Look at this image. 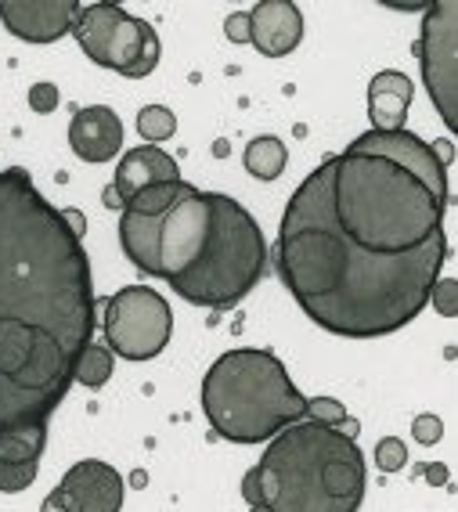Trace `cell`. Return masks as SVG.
I'll return each mask as SVG.
<instances>
[{"instance_id": "6da1fadb", "label": "cell", "mask_w": 458, "mask_h": 512, "mask_svg": "<svg viewBox=\"0 0 458 512\" xmlns=\"http://www.w3.org/2000/svg\"><path fill=\"white\" fill-rule=\"evenodd\" d=\"M448 199L368 152L321 159L278 228V275L303 314L332 336L379 339L430 303Z\"/></svg>"}, {"instance_id": "7a4b0ae2", "label": "cell", "mask_w": 458, "mask_h": 512, "mask_svg": "<svg viewBox=\"0 0 458 512\" xmlns=\"http://www.w3.org/2000/svg\"><path fill=\"white\" fill-rule=\"evenodd\" d=\"M87 343L91 256L26 170H0V430L47 422Z\"/></svg>"}, {"instance_id": "3957f363", "label": "cell", "mask_w": 458, "mask_h": 512, "mask_svg": "<svg viewBox=\"0 0 458 512\" xmlns=\"http://www.w3.org/2000/svg\"><path fill=\"white\" fill-rule=\"evenodd\" d=\"M365 455L343 426L303 419L285 426L242 476V498L271 512H358Z\"/></svg>"}, {"instance_id": "277c9868", "label": "cell", "mask_w": 458, "mask_h": 512, "mask_svg": "<svg viewBox=\"0 0 458 512\" xmlns=\"http://www.w3.org/2000/svg\"><path fill=\"white\" fill-rule=\"evenodd\" d=\"M303 397L271 350H228L202 379V412L231 444H264L285 426L307 419Z\"/></svg>"}, {"instance_id": "5b68a950", "label": "cell", "mask_w": 458, "mask_h": 512, "mask_svg": "<svg viewBox=\"0 0 458 512\" xmlns=\"http://www.w3.org/2000/svg\"><path fill=\"white\" fill-rule=\"evenodd\" d=\"M210 199V231L195 264L170 278L177 296L195 307L228 311L246 300L267 271V242L253 213L231 195L206 192Z\"/></svg>"}, {"instance_id": "8992f818", "label": "cell", "mask_w": 458, "mask_h": 512, "mask_svg": "<svg viewBox=\"0 0 458 512\" xmlns=\"http://www.w3.org/2000/svg\"><path fill=\"white\" fill-rule=\"evenodd\" d=\"M76 44L83 47V55L91 58L101 69H116L127 80H145L148 73H156L159 65V37L148 22L134 19L120 4H91L80 8L73 22Z\"/></svg>"}, {"instance_id": "52a82bcc", "label": "cell", "mask_w": 458, "mask_h": 512, "mask_svg": "<svg viewBox=\"0 0 458 512\" xmlns=\"http://www.w3.org/2000/svg\"><path fill=\"white\" fill-rule=\"evenodd\" d=\"M170 332H174L170 303L148 285H130L105 307V343L123 361L159 357L170 343Z\"/></svg>"}, {"instance_id": "ba28073f", "label": "cell", "mask_w": 458, "mask_h": 512, "mask_svg": "<svg viewBox=\"0 0 458 512\" xmlns=\"http://www.w3.org/2000/svg\"><path fill=\"white\" fill-rule=\"evenodd\" d=\"M415 51L426 94L448 130H458V0H440L426 8Z\"/></svg>"}, {"instance_id": "9c48e42d", "label": "cell", "mask_w": 458, "mask_h": 512, "mask_svg": "<svg viewBox=\"0 0 458 512\" xmlns=\"http://www.w3.org/2000/svg\"><path fill=\"white\" fill-rule=\"evenodd\" d=\"M210 231V199L199 188H184L181 199L159 213V278H177L195 264Z\"/></svg>"}, {"instance_id": "30bf717a", "label": "cell", "mask_w": 458, "mask_h": 512, "mask_svg": "<svg viewBox=\"0 0 458 512\" xmlns=\"http://www.w3.org/2000/svg\"><path fill=\"white\" fill-rule=\"evenodd\" d=\"M350 148L354 152H368V156L390 159V163H397L412 177H419L437 199H448V159L437 156V148L426 145L412 130H390V134L365 130L361 138L350 141Z\"/></svg>"}, {"instance_id": "8fae6325", "label": "cell", "mask_w": 458, "mask_h": 512, "mask_svg": "<svg viewBox=\"0 0 458 512\" xmlns=\"http://www.w3.org/2000/svg\"><path fill=\"white\" fill-rule=\"evenodd\" d=\"M55 491L69 512H120L127 484L109 462L83 458L62 476V484Z\"/></svg>"}, {"instance_id": "7c38bea8", "label": "cell", "mask_w": 458, "mask_h": 512, "mask_svg": "<svg viewBox=\"0 0 458 512\" xmlns=\"http://www.w3.org/2000/svg\"><path fill=\"white\" fill-rule=\"evenodd\" d=\"M80 15L76 0H0L4 26L26 44H55L65 33H73Z\"/></svg>"}, {"instance_id": "4fadbf2b", "label": "cell", "mask_w": 458, "mask_h": 512, "mask_svg": "<svg viewBox=\"0 0 458 512\" xmlns=\"http://www.w3.org/2000/svg\"><path fill=\"white\" fill-rule=\"evenodd\" d=\"M249 19V44L264 58L293 55L303 40V11L293 0H260Z\"/></svg>"}, {"instance_id": "5bb4252c", "label": "cell", "mask_w": 458, "mask_h": 512, "mask_svg": "<svg viewBox=\"0 0 458 512\" xmlns=\"http://www.w3.org/2000/svg\"><path fill=\"white\" fill-rule=\"evenodd\" d=\"M69 148L83 163H112L123 148V123L109 105H87L69 123Z\"/></svg>"}, {"instance_id": "9a60e30c", "label": "cell", "mask_w": 458, "mask_h": 512, "mask_svg": "<svg viewBox=\"0 0 458 512\" xmlns=\"http://www.w3.org/2000/svg\"><path fill=\"white\" fill-rule=\"evenodd\" d=\"M181 181V170H177V159L166 156L159 145H138L123 152L120 166H116V181H112V192L120 195V202L127 206L130 199L145 188H156V184Z\"/></svg>"}, {"instance_id": "2e32d148", "label": "cell", "mask_w": 458, "mask_h": 512, "mask_svg": "<svg viewBox=\"0 0 458 512\" xmlns=\"http://www.w3.org/2000/svg\"><path fill=\"white\" fill-rule=\"evenodd\" d=\"M415 98V83L408 80L397 69H383V73L372 76L368 83V119H372V130H404V119L412 109Z\"/></svg>"}, {"instance_id": "e0dca14e", "label": "cell", "mask_w": 458, "mask_h": 512, "mask_svg": "<svg viewBox=\"0 0 458 512\" xmlns=\"http://www.w3.org/2000/svg\"><path fill=\"white\" fill-rule=\"evenodd\" d=\"M120 242L130 264L145 271L148 278H159V217L123 210L120 217Z\"/></svg>"}, {"instance_id": "ac0fdd59", "label": "cell", "mask_w": 458, "mask_h": 512, "mask_svg": "<svg viewBox=\"0 0 458 512\" xmlns=\"http://www.w3.org/2000/svg\"><path fill=\"white\" fill-rule=\"evenodd\" d=\"M47 448V422L0 430V462H40Z\"/></svg>"}, {"instance_id": "d6986e66", "label": "cell", "mask_w": 458, "mask_h": 512, "mask_svg": "<svg viewBox=\"0 0 458 512\" xmlns=\"http://www.w3.org/2000/svg\"><path fill=\"white\" fill-rule=\"evenodd\" d=\"M242 163H246V170L257 181H275V177H282L285 163H289V152H285V145L275 134H264V138L249 141Z\"/></svg>"}, {"instance_id": "ffe728a7", "label": "cell", "mask_w": 458, "mask_h": 512, "mask_svg": "<svg viewBox=\"0 0 458 512\" xmlns=\"http://www.w3.org/2000/svg\"><path fill=\"white\" fill-rule=\"evenodd\" d=\"M112 368H116V361H112V350L101 347V343H87L80 354V361H76V372H73V383L87 386V390H101V386L112 379Z\"/></svg>"}, {"instance_id": "44dd1931", "label": "cell", "mask_w": 458, "mask_h": 512, "mask_svg": "<svg viewBox=\"0 0 458 512\" xmlns=\"http://www.w3.org/2000/svg\"><path fill=\"white\" fill-rule=\"evenodd\" d=\"M184 188H188V181L156 184V188H145V192L134 195V199H130L127 206H123V210H130V213H145V217H159V213H166L177 199H181Z\"/></svg>"}, {"instance_id": "7402d4cb", "label": "cell", "mask_w": 458, "mask_h": 512, "mask_svg": "<svg viewBox=\"0 0 458 512\" xmlns=\"http://www.w3.org/2000/svg\"><path fill=\"white\" fill-rule=\"evenodd\" d=\"M138 134L145 141H166L177 134V116L166 105H145V109L138 112Z\"/></svg>"}, {"instance_id": "603a6c76", "label": "cell", "mask_w": 458, "mask_h": 512, "mask_svg": "<svg viewBox=\"0 0 458 512\" xmlns=\"http://www.w3.org/2000/svg\"><path fill=\"white\" fill-rule=\"evenodd\" d=\"M40 473V462H0V491L19 494L26 491Z\"/></svg>"}, {"instance_id": "cb8c5ba5", "label": "cell", "mask_w": 458, "mask_h": 512, "mask_svg": "<svg viewBox=\"0 0 458 512\" xmlns=\"http://www.w3.org/2000/svg\"><path fill=\"white\" fill-rule=\"evenodd\" d=\"M404 462H408V444H404L401 437H383L376 444V466L383 469V473H397V469H404Z\"/></svg>"}, {"instance_id": "d4e9b609", "label": "cell", "mask_w": 458, "mask_h": 512, "mask_svg": "<svg viewBox=\"0 0 458 512\" xmlns=\"http://www.w3.org/2000/svg\"><path fill=\"white\" fill-rule=\"evenodd\" d=\"M58 101H62V94H58L55 83H33L29 87V105H33V112H40V116H47V112L58 109Z\"/></svg>"}, {"instance_id": "484cf974", "label": "cell", "mask_w": 458, "mask_h": 512, "mask_svg": "<svg viewBox=\"0 0 458 512\" xmlns=\"http://www.w3.org/2000/svg\"><path fill=\"white\" fill-rule=\"evenodd\" d=\"M430 300L437 303V311L444 314V318H455V282H451V278H444V282L433 285Z\"/></svg>"}, {"instance_id": "4316f807", "label": "cell", "mask_w": 458, "mask_h": 512, "mask_svg": "<svg viewBox=\"0 0 458 512\" xmlns=\"http://www.w3.org/2000/svg\"><path fill=\"white\" fill-rule=\"evenodd\" d=\"M440 437H444V426H440L437 415H419L415 419V440L419 444H437Z\"/></svg>"}, {"instance_id": "83f0119b", "label": "cell", "mask_w": 458, "mask_h": 512, "mask_svg": "<svg viewBox=\"0 0 458 512\" xmlns=\"http://www.w3.org/2000/svg\"><path fill=\"white\" fill-rule=\"evenodd\" d=\"M224 37H228L231 44H249V19L246 15H228V22H224Z\"/></svg>"}, {"instance_id": "f1b7e54d", "label": "cell", "mask_w": 458, "mask_h": 512, "mask_svg": "<svg viewBox=\"0 0 458 512\" xmlns=\"http://www.w3.org/2000/svg\"><path fill=\"white\" fill-rule=\"evenodd\" d=\"M40 512H69V509H65V502L58 498V491H51L44 498V505H40Z\"/></svg>"}, {"instance_id": "f546056e", "label": "cell", "mask_w": 458, "mask_h": 512, "mask_svg": "<svg viewBox=\"0 0 458 512\" xmlns=\"http://www.w3.org/2000/svg\"><path fill=\"white\" fill-rule=\"evenodd\" d=\"M249 512H271L267 505H249Z\"/></svg>"}]
</instances>
